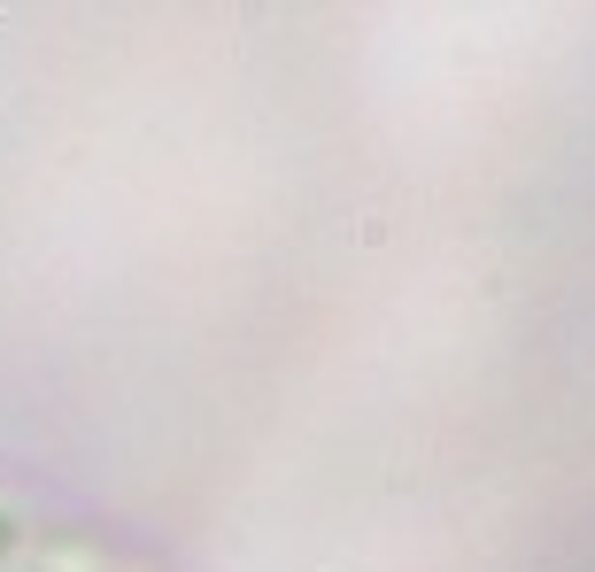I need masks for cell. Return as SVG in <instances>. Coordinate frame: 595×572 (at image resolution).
<instances>
[{"label":"cell","mask_w":595,"mask_h":572,"mask_svg":"<svg viewBox=\"0 0 595 572\" xmlns=\"http://www.w3.org/2000/svg\"><path fill=\"white\" fill-rule=\"evenodd\" d=\"M0 572H155L139 549L77 519L70 503L0 472Z\"/></svg>","instance_id":"cell-1"}]
</instances>
